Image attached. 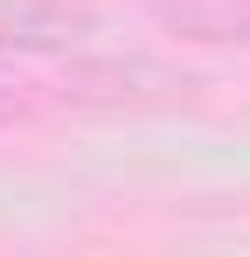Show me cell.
<instances>
[{
	"mask_svg": "<svg viewBox=\"0 0 250 257\" xmlns=\"http://www.w3.org/2000/svg\"><path fill=\"white\" fill-rule=\"evenodd\" d=\"M188 77L167 70L153 56H104V49H70L56 56V97L63 104H83V111H153V104H174L188 97Z\"/></svg>",
	"mask_w": 250,
	"mask_h": 257,
	"instance_id": "cell-1",
	"label": "cell"
},
{
	"mask_svg": "<svg viewBox=\"0 0 250 257\" xmlns=\"http://www.w3.org/2000/svg\"><path fill=\"white\" fill-rule=\"evenodd\" d=\"M97 35V14L83 0H0V56L56 63Z\"/></svg>",
	"mask_w": 250,
	"mask_h": 257,
	"instance_id": "cell-2",
	"label": "cell"
},
{
	"mask_svg": "<svg viewBox=\"0 0 250 257\" xmlns=\"http://www.w3.org/2000/svg\"><path fill=\"white\" fill-rule=\"evenodd\" d=\"M167 35L202 49H243L250 42V0H139Z\"/></svg>",
	"mask_w": 250,
	"mask_h": 257,
	"instance_id": "cell-3",
	"label": "cell"
},
{
	"mask_svg": "<svg viewBox=\"0 0 250 257\" xmlns=\"http://www.w3.org/2000/svg\"><path fill=\"white\" fill-rule=\"evenodd\" d=\"M21 118H28V104H21V97H14V90L0 84V132H7V125H21Z\"/></svg>",
	"mask_w": 250,
	"mask_h": 257,
	"instance_id": "cell-4",
	"label": "cell"
}]
</instances>
